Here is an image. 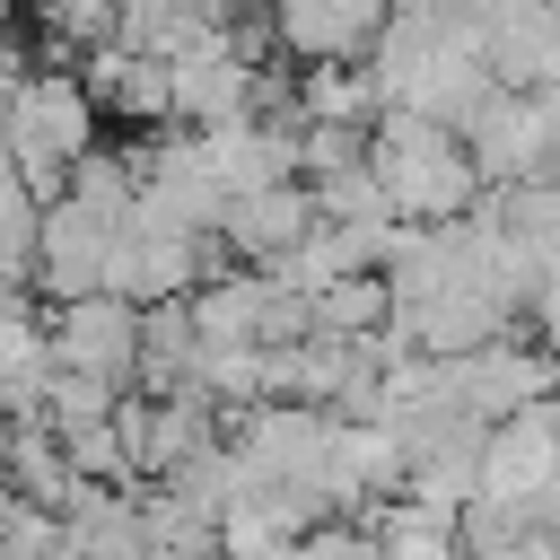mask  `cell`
<instances>
[{
    "label": "cell",
    "instance_id": "8992f818",
    "mask_svg": "<svg viewBox=\"0 0 560 560\" xmlns=\"http://www.w3.org/2000/svg\"><path fill=\"white\" fill-rule=\"evenodd\" d=\"M385 18L394 9H376V0H280L271 9V52L298 61V70H350V61L376 52Z\"/></svg>",
    "mask_w": 560,
    "mask_h": 560
},
{
    "label": "cell",
    "instance_id": "9c48e42d",
    "mask_svg": "<svg viewBox=\"0 0 560 560\" xmlns=\"http://www.w3.org/2000/svg\"><path fill=\"white\" fill-rule=\"evenodd\" d=\"M298 140H306V122H219V131H201V158H210V184L228 192V201H245V192H280V184H298Z\"/></svg>",
    "mask_w": 560,
    "mask_h": 560
},
{
    "label": "cell",
    "instance_id": "3957f363",
    "mask_svg": "<svg viewBox=\"0 0 560 560\" xmlns=\"http://www.w3.org/2000/svg\"><path fill=\"white\" fill-rule=\"evenodd\" d=\"M551 394H560V359L542 341H525V332H508V341H490L472 359H429V402L472 420V429H499V420H516V411H534Z\"/></svg>",
    "mask_w": 560,
    "mask_h": 560
},
{
    "label": "cell",
    "instance_id": "ba28073f",
    "mask_svg": "<svg viewBox=\"0 0 560 560\" xmlns=\"http://www.w3.org/2000/svg\"><path fill=\"white\" fill-rule=\"evenodd\" d=\"M114 219L79 210V201H52L44 228H35V289L44 306H79V298H105V254H114Z\"/></svg>",
    "mask_w": 560,
    "mask_h": 560
},
{
    "label": "cell",
    "instance_id": "8fae6325",
    "mask_svg": "<svg viewBox=\"0 0 560 560\" xmlns=\"http://www.w3.org/2000/svg\"><path fill=\"white\" fill-rule=\"evenodd\" d=\"M306 236H315V192H306V184L245 192V201H228V219H219V245H228L236 271H271V262H289Z\"/></svg>",
    "mask_w": 560,
    "mask_h": 560
},
{
    "label": "cell",
    "instance_id": "2e32d148",
    "mask_svg": "<svg viewBox=\"0 0 560 560\" xmlns=\"http://www.w3.org/2000/svg\"><path fill=\"white\" fill-rule=\"evenodd\" d=\"M0 481H9L26 508H52V516H61V508H70V490H79V481H70V455H61V438H52V429H9Z\"/></svg>",
    "mask_w": 560,
    "mask_h": 560
},
{
    "label": "cell",
    "instance_id": "7a4b0ae2",
    "mask_svg": "<svg viewBox=\"0 0 560 560\" xmlns=\"http://www.w3.org/2000/svg\"><path fill=\"white\" fill-rule=\"evenodd\" d=\"M0 149H9L18 184H26V192L52 210V201L70 192V166L96 149V105H88L79 70L35 61V70H26V88L0 105Z\"/></svg>",
    "mask_w": 560,
    "mask_h": 560
},
{
    "label": "cell",
    "instance_id": "277c9868",
    "mask_svg": "<svg viewBox=\"0 0 560 560\" xmlns=\"http://www.w3.org/2000/svg\"><path fill=\"white\" fill-rule=\"evenodd\" d=\"M464 149H472V175L481 192H525V184H560V131L542 114V96H490L472 122H464Z\"/></svg>",
    "mask_w": 560,
    "mask_h": 560
},
{
    "label": "cell",
    "instance_id": "ac0fdd59",
    "mask_svg": "<svg viewBox=\"0 0 560 560\" xmlns=\"http://www.w3.org/2000/svg\"><path fill=\"white\" fill-rule=\"evenodd\" d=\"M114 18H122V9H105V0H52V9H35V35H44V52H35V61L70 52V70H79L88 52H105V44H114Z\"/></svg>",
    "mask_w": 560,
    "mask_h": 560
},
{
    "label": "cell",
    "instance_id": "5b68a950",
    "mask_svg": "<svg viewBox=\"0 0 560 560\" xmlns=\"http://www.w3.org/2000/svg\"><path fill=\"white\" fill-rule=\"evenodd\" d=\"M44 332H52V368L96 376L114 394H140V306H122V298L44 306Z\"/></svg>",
    "mask_w": 560,
    "mask_h": 560
},
{
    "label": "cell",
    "instance_id": "cb8c5ba5",
    "mask_svg": "<svg viewBox=\"0 0 560 560\" xmlns=\"http://www.w3.org/2000/svg\"><path fill=\"white\" fill-rule=\"evenodd\" d=\"M534 324H542V350L560 359V298H542V306H534Z\"/></svg>",
    "mask_w": 560,
    "mask_h": 560
},
{
    "label": "cell",
    "instance_id": "e0dca14e",
    "mask_svg": "<svg viewBox=\"0 0 560 560\" xmlns=\"http://www.w3.org/2000/svg\"><path fill=\"white\" fill-rule=\"evenodd\" d=\"M368 534H376V560H464V525H455V516H429V508H411V499L376 508Z\"/></svg>",
    "mask_w": 560,
    "mask_h": 560
},
{
    "label": "cell",
    "instance_id": "4fadbf2b",
    "mask_svg": "<svg viewBox=\"0 0 560 560\" xmlns=\"http://www.w3.org/2000/svg\"><path fill=\"white\" fill-rule=\"evenodd\" d=\"M228 26V9H175V0H131L122 18H114V44L122 52H140V61H184V52H201L210 35Z\"/></svg>",
    "mask_w": 560,
    "mask_h": 560
},
{
    "label": "cell",
    "instance_id": "44dd1931",
    "mask_svg": "<svg viewBox=\"0 0 560 560\" xmlns=\"http://www.w3.org/2000/svg\"><path fill=\"white\" fill-rule=\"evenodd\" d=\"M114 411H122V394H114V385H96V376H70V368H52V385H44V429H52V438L105 429Z\"/></svg>",
    "mask_w": 560,
    "mask_h": 560
},
{
    "label": "cell",
    "instance_id": "5bb4252c",
    "mask_svg": "<svg viewBox=\"0 0 560 560\" xmlns=\"http://www.w3.org/2000/svg\"><path fill=\"white\" fill-rule=\"evenodd\" d=\"M201 385V324L192 306H149L140 315V394H192Z\"/></svg>",
    "mask_w": 560,
    "mask_h": 560
},
{
    "label": "cell",
    "instance_id": "d4e9b609",
    "mask_svg": "<svg viewBox=\"0 0 560 560\" xmlns=\"http://www.w3.org/2000/svg\"><path fill=\"white\" fill-rule=\"evenodd\" d=\"M9 35H18V18H9V9H0V44H9Z\"/></svg>",
    "mask_w": 560,
    "mask_h": 560
},
{
    "label": "cell",
    "instance_id": "ffe728a7",
    "mask_svg": "<svg viewBox=\"0 0 560 560\" xmlns=\"http://www.w3.org/2000/svg\"><path fill=\"white\" fill-rule=\"evenodd\" d=\"M385 324H394V298H385L376 271H368V280H341V289L315 298V332H332V341H368V332H385Z\"/></svg>",
    "mask_w": 560,
    "mask_h": 560
},
{
    "label": "cell",
    "instance_id": "30bf717a",
    "mask_svg": "<svg viewBox=\"0 0 560 560\" xmlns=\"http://www.w3.org/2000/svg\"><path fill=\"white\" fill-rule=\"evenodd\" d=\"M166 79H175V122L184 131H219V122H245L254 114V61L228 44V26L201 44V52H184V61H166Z\"/></svg>",
    "mask_w": 560,
    "mask_h": 560
},
{
    "label": "cell",
    "instance_id": "6da1fadb",
    "mask_svg": "<svg viewBox=\"0 0 560 560\" xmlns=\"http://www.w3.org/2000/svg\"><path fill=\"white\" fill-rule=\"evenodd\" d=\"M368 175L385 184V210L402 228H455V219L481 210V175H472L464 131L420 122V114H394V105L368 131Z\"/></svg>",
    "mask_w": 560,
    "mask_h": 560
},
{
    "label": "cell",
    "instance_id": "52a82bcc",
    "mask_svg": "<svg viewBox=\"0 0 560 560\" xmlns=\"http://www.w3.org/2000/svg\"><path fill=\"white\" fill-rule=\"evenodd\" d=\"M481 61L508 96L560 88V0H481Z\"/></svg>",
    "mask_w": 560,
    "mask_h": 560
},
{
    "label": "cell",
    "instance_id": "9a60e30c",
    "mask_svg": "<svg viewBox=\"0 0 560 560\" xmlns=\"http://www.w3.org/2000/svg\"><path fill=\"white\" fill-rule=\"evenodd\" d=\"M385 96L368 79V61L350 70H298V122H332V131H376Z\"/></svg>",
    "mask_w": 560,
    "mask_h": 560
},
{
    "label": "cell",
    "instance_id": "7c38bea8",
    "mask_svg": "<svg viewBox=\"0 0 560 560\" xmlns=\"http://www.w3.org/2000/svg\"><path fill=\"white\" fill-rule=\"evenodd\" d=\"M79 88H88V105L96 114H114V122H175V79H166V61H140V52H122V44H105V52H88L79 61Z\"/></svg>",
    "mask_w": 560,
    "mask_h": 560
},
{
    "label": "cell",
    "instance_id": "d6986e66",
    "mask_svg": "<svg viewBox=\"0 0 560 560\" xmlns=\"http://www.w3.org/2000/svg\"><path fill=\"white\" fill-rule=\"evenodd\" d=\"M131 192H140L131 149H105V140H96V149L70 166V192H61V201H79V210H96V219H114V228H122V219H131Z\"/></svg>",
    "mask_w": 560,
    "mask_h": 560
},
{
    "label": "cell",
    "instance_id": "603a6c76",
    "mask_svg": "<svg viewBox=\"0 0 560 560\" xmlns=\"http://www.w3.org/2000/svg\"><path fill=\"white\" fill-rule=\"evenodd\" d=\"M298 560H376V534H368L359 516H332V525H315V534L298 542Z\"/></svg>",
    "mask_w": 560,
    "mask_h": 560
},
{
    "label": "cell",
    "instance_id": "7402d4cb",
    "mask_svg": "<svg viewBox=\"0 0 560 560\" xmlns=\"http://www.w3.org/2000/svg\"><path fill=\"white\" fill-rule=\"evenodd\" d=\"M0 560H61V516L26 508L9 481H0Z\"/></svg>",
    "mask_w": 560,
    "mask_h": 560
}]
</instances>
